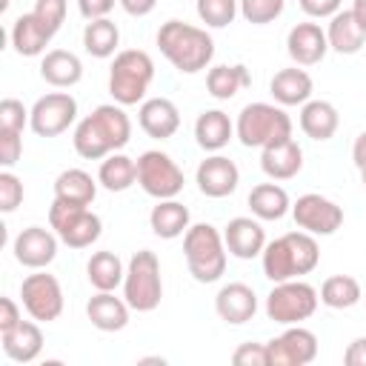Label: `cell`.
<instances>
[{"mask_svg": "<svg viewBox=\"0 0 366 366\" xmlns=\"http://www.w3.org/2000/svg\"><path fill=\"white\" fill-rule=\"evenodd\" d=\"M132 140V120L120 103H100L74 126V152L86 160H103Z\"/></svg>", "mask_w": 366, "mask_h": 366, "instance_id": "6da1fadb", "label": "cell"}, {"mask_svg": "<svg viewBox=\"0 0 366 366\" xmlns=\"http://www.w3.org/2000/svg\"><path fill=\"white\" fill-rule=\"evenodd\" d=\"M157 49L180 74H197L214 57L212 34L186 20H166L157 29Z\"/></svg>", "mask_w": 366, "mask_h": 366, "instance_id": "7a4b0ae2", "label": "cell"}, {"mask_svg": "<svg viewBox=\"0 0 366 366\" xmlns=\"http://www.w3.org/2000/svg\"><path fill=\"white\" fill-rule=\"evenodd\" d=\"M260 263H263V274L272 283L295 280V277L315 272V266L320 263V246H317L315 234H309L303 229L286 232L266 243Z\"/></svg>", "mask_w": 366, "mask_h": 366, "instance_id": "3957f363", "label": "cell"}, {"mask_svg": "<svg viewBox=\"0 0 366 366\" xmlns=\"http://www.w3.org/2000/svg\"><path fill=\"white\" fill-rule=\"evenodd\" d=\"M183 257L197 283H217L226 272V240L212 223H194L183 234Z\"/></svg>", "mask_w": 366, "mask_h": 366, "instance_id": "277c9868", "label": "cell"}, {"mask_svg": "<svg viewBox=\"0 0 366 366\" xmlns=\"http://www.w3.org/2000/svg\"><path fill=\"white\" fill-rule=\"evenodd\" d=\"M154 80V60L143 49H123L109 66V94L120 106H137Z\"/></svg>", "mask_w": 366, "mask_h": 366, "instance_id": "5b68a950", "label": "cell"}, {"mask_svg": "<svg viewBox=\"0 0 366 366\" xmlns=\"http://www.w3.org/2000/svg\"><path fill=\"white\" fill-rule=\"evenodd\" d=\"M234 137L246 149H263L274 140L292 137V117L277 103H246L234 120Z\"/></svg>", "mask_w": 366, "mask_h": 366, "instance_id": "8992f818", "label": "cell"}, {"mask_svg": "<svg viewBox=\"0 0 366 366\" xmlns=\"http://www.w3.org/2000/svg\"><path fill=\"white\" fill-rule=\"evenodd\" d=\"M123 297L132 312H154L163 300V277L160 260L152 249H140L129 257L123 277Z\"/></svg>", "mask_w": 366, "mask_h": 366, "instance_id": "52a82bcc", "label": "cell"}, {"mask_svg": "<svg viewBox=\"0 0 366 366\" xmlns=\"http://www.w3.org/2000/svg\"><path fill=\"white\" fill-rule=\"evenodd\" d=\"M320 303V292L295 277V280H280L272 286V292L266 295V317L280 323V326H292V323H303L315 315Z\"/></svg>", "mask_w": 366, "mask_h": 366, "instance_id": "ba28073f", "label": "cell"}, {"mask_svg": "<svg viewBox=\"0 0 366 366\" xmlns=\"http://www.w3.org/2000/svg\"><path fill=\"white\" fill-rule=\"evenodd\" d=\"M49 226L57 232L60 243H66L69 249H89L103 234V220L89 206L63 203L57 197L49 209Z\"/></svg>", "mask_w": 366, "mask_h": 366, "instance_id": "9c48e42d", "label": "cell"}, {"mask_svg": "<svg viewBox=\"0 0 366 366\" xmlns=\"http://www.w3.org/2000/svg\"><path fill=\"white\" fill-rule=\"evenodd\" d=\"M183 169L172 160V154L160 149H149L137 157V186L154 197V200H169L183 192Z\"/></svg>", "mask_w": 366, "mask_h": 366, "instance_id": "30bf717a", "label": "cell"}, {"mask_svg": "<svg viewBox=\"0 0 366 366\" xmlns=\"http://www.w3.org/2000/svg\"><path fill=\"white\" fill-rule=\"evenodd\" d=\"M20 303L29 317L51 323L63 315V286L46 269H31V274H26L20 283Z\"/></svg>", "mask_w": 366, "mask_h": 366, "instance_id": "8fae6325", "label": "cell"}, {"mask_svg": "<svg viewBox=\"0 0 366 366\" xmlns=\"http://www.w3.org/2000/svg\"><path fill=\"white\" fill-rule=\"evenodd\" d=\"M292 217H295L297 229H303V232H309L315 237L317 234L329 237L343 226V209L335 200H329L326 194H317V192L300 194L292 203Z\"/></svg>", "mask_w": 366, "mask_h": 366, "instance_id": "7c38bea8", "label": "cell"}, {"mask_svg": "<svg viewBox=\"0 0 366 366\" xmlns=\"http://www.w3.org/2000/svg\"><path fill=\"white\" fill-rule=\"evenodd\" d=\"M77 120V100L69 92H49L31 106V132L37 137H57Z\"/></svg>", "mask_w": 366, "mask_h": 366, "instance_id": "4fadbf2b", "label": "cell"}, {"mask_svg": "<svg viewBox=\"0 0 366 366\" xmlns=\"http://www.w3.org/2000/svg\"><path fill=\"white\" fill-rule=\"evenodd\" d=\"M266 349L269 366H306L317 357V335L300 323H292L277 337H272Z\"/></svg>", "mask_w": 366, "mask_h": 366, "instance_id": "5bb4252c", "label": "cell"}, {"mask_svg": "<svg viewBox=\"0 0 366 366\" xmlns=\"http://www.w3.org/2000/svg\"><path fill=\"white\" fill-rule=\"evenodd\" d=\"M57 232L54 229H46V226H26L14 243H11V252H14V260L26 269H46L54 257H57Z\"/></svg>", "mask_w": 366, "mask_h": 366, "instance_id": "9a60e30c", "label": "cell"}, {"mask_svg": "<svg viewBox=\"0 0 366 366\" xmlns=\"http://www.w3.org/2000/svg\"><path fill=\"white\" fill-rule=\"evenodd\" d=\"M194 183H197L200 194L220 200V197H229V194L237 189V183H240V169H237L234 160H229L226 154L214 152V154H209L206 160H200V166H197V172H194Z\"/></svg>", "mask_w": 366, "mask_h": 366, "instance_id": "2e32d148", "label": "cell"}, {"mask_svg": "<svg viewBox=\"0 0 366 366\" xmlns=\"http://www.w3.org/2000/svg\"><path fill=\"white\" fill-rule=\"evenodd\" d=\"M286 51L295 66H317L329 51L326 29H320V23L312 20L295 23L286 34Z\"/></svg>", "mask_w": 366, "mask_h": 366, "instance_id": "e0dca14e", "label": "cell"}, {"mask_svg": "<svg viewBox=\"0 0 366 366\" xmlns=\"http://www.w3.org/2000/svg\"><path fill=\"white\" fill-rule=\"evenodd\" d=\"M223 240H226V249L232 257L237 260H252V257H260L263 249H266V229L260 226V220L252 214V217H232L223 229Z\"/></svg>", "mask_w": 366, "mask_h": 366, "instance_id": "ac0fdd59", "label": "cell"}, {"mask_svg": "<svg viewBox=\"0 0 366 366\" xmlns=\"http://www.w3.org/2000/svg\"><path fill=\"white\" fill-rule=\"evenodd\" d=\"M214 312H217V317H220L223 323H229V326H243V323H249V320L254 317V312H257V295H254V289H252L249 283H240V280L226 283V286H220L217 295H214Z\"/></svg>", "mask_w": 366, "mask_h": 366, "instance_id": "d6986e66", "label": "cell"}, {"mask_svg": "<svg viewBox=\"0 0 366 366\" xmlns=\"http://www.w3.org/2000/svg\"><path fill=\"white\" fill-rule=\"evenodd\" d=\"M260 169L269 180H292L303 169V149L295 137L274 140L260 149Z\"/></svg>", "mask_w": 366, "mask_h": 366, "instance_id": "ffe728a7", "label": "cell"}, {"mask_svg": "<svg viewBox=\"0 0 366 366\" xmlns=\"http://www.w3.org/2000/svg\"><path fill=\"white\" fill-rule=\"evenodd\" d=\"M140 129L154 140H169L180 129V109L169 97H146L137 109Z\"/></svg>", "mask_w": 366, "mask_h": 366, "instance_id": "44dd1931", "label": "cell"}, {"mask_svg": "<svg viewBox=\"0 0 366 366\" xmlns=\"http://www.w3.org/2000/svg\"><path fill=\"white\" fill-rule=\"evenodd\" d=\"M315 92V80L303 66H289L274 71V77L269 80V94L274 97L277 106H303L306 100H312Z\"/></svg>", "mask_w": 366, "mask_h": 366, "instance_id": "7402d4cb", "label": "cell"}, {"mask_svg": "<svg viewBox=\"0 0 366 366\" xmlns=\"http://www.w3.org/2000/svg\"><path fill=\"white\" fill-rule=\"evenodd\" d=\"M9 37H11V46L20 57H40V54H46V46L51 43L54 31L34 11H26L11 23Z\"/></svg>", "mask_w": 366, "mask_h": 366, "instance_id": "603a6c76", "label": "cell"}, {"mask_svg": "<svg viewBox=\"0 0 366 366\" xmlns=\"http://www.w3.org/2000/svg\"><path fill=\"white\" fill-rule=\"evenodd\" d=\"M0 343L9 360L14 363H31L37 360V355L43 352V332H40V320H20L14 329L0 332Z\"/></svg>", "mask_w": 366, "mask_h": 366, "instance_id": "cb8c5ba5", "label": "cell"}, {"mask_svg": "<svg viewBox=\"0 0 366 366\" xmlns=\"http://www.w3.org/2000/svg\"><path fill=\"white\" fill-rule=\"evenodd\" d=\"M129 312H132V306L126 303V297H117L114 292H97L86 303V317L100 332H120V329H126Z\"/></svg>", "mask_w": 366, "mask_h": 366, "instance_id": "d4e9b609", "label": "cell"}, {"mask_svg": "<svg viewBox=\"0 0 366 366\" xmlns=\"http://www.w3.org/2000/svg\"><path fill=\"white\" fill-rule=\"evenodd\" d=\"M234 137V123L223 109H206L197 114L194 120V140L203 152L214 154L220 149L229 146V140Z\"/></svg>", "mask_w": 366, "mask_h": 366, "instance_id": "484cf974", "label": "cell"}, {"mask_svg": "<svg viewBox=\"0 0 366 366\" xmlns=\"http://www.w3.org/2000/svg\"><path fill=\"white\" fill-rule=\"evenodd\" d=\"M326 40H329V49L337 54H357L366 46V29L357 23L352 9H340L337 14L329 17Z\"/></svg>", "mask_w": 366, "mask_h": 366, "instance_id": "4316f807", "label": "cell"}, {"mask_svg": "<svg viewBox=\"0 0 366 366\" xmlns=\"http://www.w3.org/2000/svg\"><path fill=\"white\" fill-rule=\"evenodd\" d=\"M40 77L54 89H71L83 80V63L74 51L51 49L40 60Z\"/></svg>", "mask_w": 366, "mask_h": 366, "instance_id": "83f0119b", "label": "cell"}, {"mask_svg": "<svg viewBox=\"0 0 366 366\" xmlns=\"http://www.w3.org/2000/svg\"><path fill=\"white\" fill-rule=\"evenodd\" d=\"M297 123H300V132L306 137L323 143V140L335 137V132L340 126V114H337L335 103H329V100H306L300 106Z\"/></svg>", "mask_w": 366, "mask_h": 366, "instance_id": "f1b7e54d", "label": "cell"}, {"mask_svg": "<svg viewBox=\"0 0 366 366\" xmlns=\"http://www.w3.org/2000/svg\"><path fill=\"white\" fill-rule=\"evenodd\" d=\"M149 226L157 237L174 240V237L186 234V229L192 226V214L177 197L157 200V206H152V212H149Z\"/></svg>", "mask_w": 366, "mask_h": 366, "instance_id": "f546056e", "label": "cell"}, {"mask_svg": "<svg viewBox=\"0 0 366 366\" xmlns=\"http://www.w3.org/2000/svg\"><path fill=\"white\" fill-rule=\"evenodd\" d=\"M54 197L74 206H92L97 197V177L86 169H63L54 177Z\"/></svg>", "mask_w": 366, "mask_h": 366, "instance_id": "4dcf8cb0", "label": "cell"}, {"mask_svg": "<svg viewBox=\"0 0 366 366\" xmlns=\"http://www.w3.org/2000/svg\"><path fill=\"white\" fill-rule=\"evenodd\" d=\"M252 214L257 220H280L292 212V200H289V192L277 183H257L249 197H246Z\"/></svg>", "mask_w": 366, "mask_h": 366, "instance_id": "1f68e13d", "label": "cell"}, {"mask_svg": "<svg viewBox=\"0 0 366 366\" xmlns=\"http://www.w3.org/2000/svg\"><path fill=\"white\" fill-rule=\"evenodd\" d=\"M86 277L92 283V289L97 292H114L117 286H123V277H126V266L123 260L109 252V249H100L89 257L86 263Z\"/></svg>", "mask_w": 366, "mask_h": 366, "instance_id": "d6a6232c", "label": "cell"}, {"mask_svg": "<svg viewBox=\"0 0 366 366\" xmlns=\"http://www.w3.org/2000/svg\"><path fill=\"white\" fill-rule=\"evenodd\" d=\"M97 183L106 192H126V189H132L137 183V160L123 154V152H112L109 157L100 160Z\"/></svg>", "mask_w": 366, "mask_h": 366, "instance_id": "836d02e7", "label": "cell"}, {"mask_svg": "<svg viewBox=\"0 0 366 366\" xmlns=\"http://www.w3.org/2000/svg\"><path fill=\"white\" fill-rule=\"evenodd\" d=\"M252 86V74L243 63L234 66H212L206 71V89L214 100H232L237 92Z\"/></svg>", "mask_w": 366, "mask_h": 366, "instance_id": "e575fe53", "label": "cell"}, {"mask_svg": "<svg viewBox=\"0 0 366 366\" xmlns=\"http://www.w3.org/2000/svg\"><path fill=\"white\" fill-rule=\"evenodd\" d=\"M117 46H120V29L114 20L109 17H100V20H89L86 29H83V49L97 57V60H106L112 54H117Z\"/></svg>", "mask_w": 366, "mask_h": 366, "instance_id": "d590c367", "label": "cell"}, {"mask_svg": "<svg viewBox=\"0 0 366 366\" xmlns=\"http://www.w3.org/2000/svg\"><path fill=\"white\" fill-rule=\"evenodd\" d=\"M363 297L360 283L352 274H332L320 286V303L329 309H352Z\"/></svg>", "mask_w": 366, "mask_h": 366, "instance_id": "8d00e7d4", "label": "cell"}, {"mask_svg": "<svg viewBox=\"0 0 366 366\" xmlns=\"http://www.w3.org/2000/svg\"><path fill=\"white\" fill-rule=\"evenodd\" d=\"M200 23L209 29H226L240 14V0H197L194 3Z\"/></svg>", "mask_w": 366, "mask_h": 366, "instance_id": "74e56055", "label": "cell"}, {"mask_svg": "<svg viewBox=\"0 0 366 366\" xmlns=\"http://www.w3.org/2000/svg\"><path fill=\"white\" fill-rule=\"evenodd\" d=\"M283 0H240V14L252 26H266L283 14Z\"/></svg>", "mask_w": 366, "mask_h": 366, "instance_id": "f35d334b", "label": "cell"}, {"mask_svg": "<svg viewBox=\"0 0 366 366\" xmlns=\"http://www.w3.org/2000/svg\"><path fill=\"white\" fill-rule=\"evenodd\" d=\"M31 120V109H26L17 97H3L0 100V129L3 132H20Z\"/></svg>", "mask_w": 366, "mask_h": 366, "instance_id": "ab89813d", "label": "cell"}, {"mask_svg": "<svg viewBox=\"0 0 366 366\" xmlns=\"http://www.w3.org/2000/svg\"><path fill=\"white\" fill-rule=\"evenodd\" d=\"M23 180L11 172V169H3L0 172V212L11 214L20 203H23Z\"/></svg>", "mask_w": 366, "mask_h": 366, "instance_id": "60d3db41", "label": "cell"}, {"mask_svg": "<svg viewBox=\"0 0 366 366\" xmlns=\"http://www.w3.org/2000/svg\"><path fill=\"white\" fill-rule=\"evenodd\" d=\"M66 9H69V0H34V14L57 34L63 20H66Z\"/></svg>", "mask_w": 366, "mask_h": 366, "instance_id": "b9f144b4", "label": "cell"}, {"mask_svg": "<svg viewBox=\"0 0 366 366\" xmlns=\"http://www.w3.org/2000/svg\"><path fill=\"white\" fill-rule=\"evenodd\" d=\"M232 363L234 366H269V349L266 343H240L232 352Z\"/></svg>", "mask_w": 366, "mask_h": 366, "instance_id": "7bdbcfd3", "label": "cell"}, {"mask_svg": "<svg viewBox=\"0 0 366 366\" xmlns=\"http://www.w3.org/2000/svg\"><path fill=\"white\" fill-rule=\"evenodd\" d=\"M23 154V134L20 132H3L0 129V166L11 169Z\"/></svg>", "mask_w": 366, "mask_h": 366, "instance_id": "ee69618b", "label": "cell"}, {"mask_svg": "<svg viewBox=\"0 0 366 366\" xmlns=\"http://www.w3.org/2000/svg\"><path fill=\"white\" fill-rule=\"evenodd\" d=\"M297 6L303 9V14H309L315 20H326L340 11L343 0H297Z\"/></svg>", "mask_w": 366, "mask_h": 366, "instance_id": "f6af8a7d", "label": "cell"}, {"mask_svg": "<svg viewBox=\"0 0 366 366\" xmlns=\"http://www.w3.org/2000/svg\"><path fill=\"white\" fill-rule=\"evenodd\" d=\"M117 0H77V11L86 17V20H100V17H109V11L114 9Z\"/></svg>", "mask_w": 366, "mask_h": 366, "instance_id": "bcb514c9", "label": "cell"}, {"mask_svg": "<svg viewBox=\"0 0 366 366\" xmlns=\"http://www.w3.org/2000/svg\"><path fill=\"white\" fill-rule=\"evenodd\" d=\"M20 320H23V315H20L17 300L14 297H0V332L14 329Z\"/></svg>", "mask_w": 366, "mask_h": 366, "instance_id": "7dc6e473", "label": "cell"}, {"mask_svg": "<svg viewBox=\"0 0 366 366\" xmlns=\"http://www.w3.org/2000/svg\"><path fill=\"white\" fill-rule=\"evenodd\" d=\"M346 366H366V337H355L343 352Z\"/></svg>", "mask_w": 366, "mask_h": 366, "instance_id": "c3c4849f", "label": "cell"}, {"mask_svg": "<svg viewBox=\"0 0 366 366\" xmlns=\"http://www.w3.org/2000/svg\"><path fill=\"white\" fill-rule=\"evenodd\" d=\"M117 3H120V9H123L126 14H132V17H146V14H152L154 6H157V0H117Z\"/></svg>", "mask_w": 366, "mask_h": 366, "instance_id": "681fc988", "label": "cell"}, {"mask_svg": "<svg viewBox=\"0 0 366 366\" xmlns=\"http://www.w3.org/2000/svg\"><path fill=\"white\" fill-rule=\"evenodd\" d=\"M352 160H355V166L363 172L366 169V129L355 137V146H352Z\"/></svg>", "mask_w": 366, "mask_h": 366, "instance_id": "f907efd6", "label": "cell"}, {"mask_svg": "<svg viewBox=\"0 0 366 366\" xmlns=\"http://www.w3.org/2000/svg\"><path fill=\"white\" fill-rule=\"evenodd\" d=\"M352 14H355L357 23L366 29V0H355V3H352Z\"/></svg>", "mask_w": 366, "mask_h": 366, "instance_id": "816d5d0a", "label": "cell"}, {"mask_svg": "<svg viewBox=\"0 0 366 366\" xmlns=\"http://www.w3.org/2000/svg\"><path fill=\"white\" fill-rule=\"evenodd\" d=\"M140 363H166L163 357H140Z\"/></svg>", "mask_w": 366, "mask_h": 366, "instance_id": "f5cc1de1", "label": "cell"}, {"mask_svg": "<svg viewBox=\"0 0 366 366\" xmlns=\"http://www.w3.org/2000/svg\"><path fill=\"white\" fill-rule=\"evenodd\" d=\"M360 183H363V189H366V169L360 172Z\"/></svg>", "mask_w": 366, "mask_h": 366, "instance_id": "db71d44e", "label": "cell"}, {"mask_svg": "<svg viewBox=\"0 0 366 366\" xmlns=\"http://www.w3.org/2000/svg\"><path fill=\"white\" fill-rule=\"evenodd\" d=\"M3 9H9V0H3Z\"/></svg>", "mask_w": 366, "mask_h": 366, "instance_id": "11a10c76", "label": "cell"}]
</instances>
